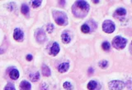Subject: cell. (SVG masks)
I'll list each match as a JSON object with an SVG mask.
<instances>
[{
    "mask_svg": "<svg viewBox=\"0 0 132 90\" xmlns=\"http://www.w3.org/2000/svg\"><path fill=\"white\" fill-rule=\"evenodd\" d=\"M110 43H108V42H104L102 43V48H103V50H105V51H108L110 49Z\"/></svg>",
    "mask_w": 132,
    "mask_h": 90,
    "instance_id": "cell-20",
    "label": "cell"
},
{
    "mask_svg": "<svg viewBox=\"0 0 132 90\" xmlns=\"http://www.w3.org/2000/svg\"><path fill=\"white\" fill-rule=\"evenodd\" d=\"M50 51H51L50 53L52 54L53 56H56L57 54L59 53V46L58 44V43H53Z\"/></svg>",
    "mask_w": 132,
    "mask_h": 90,
    "instance_id": "cell-9",
    "label": "cell"
},
{
    "mask_svg": "<svg viewBox=\"0 0 132 90\" xmlns=\"http://www.w3.org/2000/svg\"><path fill=\"white\" fill-rule=\"evenodd\" d=\"M116 13L117 15H120V16H124V15L126 14V10L124 8H118L116 11Z\"/></svg>",
    "mask_w": 132,
    "mask_h": 90,
    "instance_id": "cell-18",
    "label": "cell"
},
{
    "mask_svg": "<svg viewBox=\"0 0 132 90\" xmlns=\"http://www.w3.org/2000/svg\"><path fill=\"white\" fill-rule=\"evenodd\" d=\"M95 3H97V2H99V1H94Z\"/></svg>",
    "mask_w": 132,
    "mask_h": 90,
    "instance_id": "cell-27",
    "label": "cell"
},
{
    "mask_svg": "<svg viewBox=\"0 0 132 90\" xmlns=\"http://www.w3.org/2000/svg\"><path fill=\"white\" fill-rule=\"evenodd\" d=\"M41 4V1H39V0L32 2V7H35V8H36V7H38Z\"/></svg>",
    "mask_w": 132,
    "mask_h": 90,
    "instance_id": "cell-22",
    "label": "cell"
},
{
    "mask_svg": "<svg viewBox=\"0 0 132 90\" xmlns=\"http://www.w3.org/2000/svg\"><path fill=\"white\" fill-rule=\"evenodd\" d=\"M97 86V84L96 81H90L88 84V89L89 90H94Z\"/></svg>",
    "mask_w": 132,
    "mask_h": 90,
    "instance_id": "cell-14",
    "label": "cell"
},
{
    "mask_svg": "<svg viewBox=\"0 0 132 90\" xmlns=\"http://www.w3.org/2000/svg\"><path fill=\"white\" fill-rule=\"evenodd\" d=\"M126 43H127V40L123 37H121V36H116L112 41L113 46L117 49H122V48H125Z\"/></svg>",
    "mask_w": 132,
    "mask_h": 90,
    "instance_id": "cell-2",
    "label": "cell"
},
{
    "mask_svg": "<svg viewBox=\"0 0 132 90\" xmlns=\"http://www.w3.org/2000/svg\"><path fill=\"white\" fill-rule=\"evenodd\" d=\"M42 74L44 76H46V77L50 75V70L47 66L45 65L42 66Z\"/></svg>",
    "mask_w": 132,
    "mask_h": 90,
    "instance_id": "cell-12",
    "label": "cell"
},
{
    "mask_svg": "<svg viewBox=\"0 0 132 90\" xmlns=\"http://www.w3.org/2000/svg\"><path fill=\"white\" fill-rule=\"evenodd\" d=\"M107 64H108V62H107V61H100L98 65H99V66H100L101 68L105 69L107 66Z\"/></svg>",
    "mask_w": 132,
    "mask_h": 90,
    "instance_id": "cell-21",
    "label": "cell"
},
{
    "mask_svg": "<svg viewBox=\"0 0 132 90\" xmlns=\"http://www.w3.org/2000/svg\"><path fill=\"white\" fill-rule=\"evenodd\" d=\"M5 90H15V89L13 86L11 85V84H8V85H7L5 87Z\"/></svg>",
    "mask_w": 132,
    "mask_h": 90,
    "instance_id": "cell-24",
    "label": "cell"
},
{
    "mask_svg": "<svg viewBox=\"0 0 132 90\" xmlns=\"http://www.w3.org/2000/svg\"><path fill=\"white\" fill-rule=\"evenodd\" d=\"M21 11H22V12L24 15H27V14H28V12H29V7H28L27 5L22 4V8H21Z\"/></svg>",
    "mask_w": 132,
    "mask_h": 90,
    "instance_id": "cell-16",
    "label": "cell"
},
{
    "mask_svg": "<svg viewBox=\"0 0 132 90\" xmlns=\"http://www.w3.org/2000/svg\"><path fill=\"white\" fill-rule=\"evenodd\" d=\"M9 75L12 79H17L19 77V72L17 69H13V70L11 71V72H10Z\"/></svg>",
    "mask_w": 132,
    "mask_h": 90,
    "instance_id": "cell-11",
    "label": "cell"
},
{
    "mask_svg": "<svg viewBox=\"0 0 132 90\" xmlns=\"http://www.w3.org/2000/svg\"><path fill=\"white\" fill-rule=\"evenodd\" d=\"M61 38H62V41H63V43H69L70 42V37H69V35L68 34H66V33H64L63 35H61Z\"/></svg>",
    "mask_w": 132,
    "mask_h": 90,
    "instance_id": "cell-13",
    "label": "cell"
},
{
    "mask_svg": "<svg viewBox=\"0 0 132 90\" xmlns=\"http://www.w3.org/2000/svg\"><path fill=\"white\" fill-rule=\"evenodd\" d=\"M39 79H40V74H39V72H37V73H35L33 74H30V79L33 82L37 81Z\"/></svg>",
    "mask_w": 132,
    "mask_h": 90,
    "instance_id": "cell-15",
    "label": "cell"
},
{
    "mask_svg": "<svg viewBox=\"0 0 132 90\" xmlns=\"http://www.w3.org/2000/svg\"><path fill=\"white\" fill-rule=\"evenodd\" d=\"M75 8H80L81 10L84 12L85 14H87L88 11L89 10V6H88V3L87 2L85 1H77L75 2V4H74V7Z\"/></svg>",
    "mask_w": 132,
    "mask_h": 90,
    "instance_id": "cell-5",
    "label": "cell"
},
{
    "mask_svg": "<svg viewBox=\"0 0 132 90\" xmlns=\"http://www.w3.org/2000/svg\"><path fill=\"white\" fill-rule=\"evenodd\" d=\"M63 86L66 90H71L73 89V86H72V84L69 83V82H64Z\"/></svg>",
    "mask_w": 132,
    "mask_h": 90,
    "instance_id": "cell-19",
    "label": "cell"
},
{
    "mask_svg": "<svg viewBox=\"0 0 132 90\" xmlns=\"http://www.w3.org/2000/svg\"><path fill=\"white\" fill-rule=\"evenodd\" d=\"M53 17H55V22L59 25H64L67 23V16L63 12L55 11L53 13Z\"/></svg>",
    "mask_w": 132,
    "mask_h": 90,
    "instance_id": "cell-1",
    "label": "cell"
},
{
    "mask_svg": "<svg viewBox=\"0 0 132 90\" xmlns=\"http://www.w3.org/2000/svg\"><path fill=\"white\" fill-rule=\"evenodd\" d=\"M69 63L64 62V63H62V64H60V65H59L58 70H59V72H61V73H64V72H66L67 71L69 70Z\"/></svg>",
    "mask_w": 132,
    "mask_h": 90,
    "instance_id": "cell-10",
    "label": "cell"
},
{
    "mask_svg": "<svg viewBox=\"0 0 132 90\" xmlns=\"http://www.w3.org/2000/svg\"><path fill=\"white\" fill-rule=\"evenodd\" d=\"M81 30L83 31V33H84V34H88V33L90 31V28L88 26V25H87V24L83 25L81 27Z\"/></svg>",
    "mask_w": 132,
    "mask_h": 90,
    "instance_id": "cell-17",
    "label": "cell"
},
{
    "mask_svg": "<svg viewBox=\"0 0 132 90\" xmlns=\"http://www.w3.org/2000/svg\"><path fill=\"white\" fill-rule=\"evenodd\" d=\"M36 38H37V42L44 43L46 39V35L45 31L43 30H37V33H36Z\"/></svg>",
    "mask_w": 132,
    "mask_h": 90,
    "instance_id": "cell-6",
    "label": "cell"
},
{
    "mask_svg": "<svg viewBox=\"0 0 132 90\" xmlns=\"http://www.w3.org/2000/svg\"><path fill=\"white\" fill-rule=\"evenodd\" d=\"M46 30H47V31L49 33H51L54 30V25L52 24H49L47 26H46Z\"/></svg>",
    "mask_w": 132,
    "mask_h": 90,
    "instance_id": "cell-23",
    "label": "cell"
},
{
    "mask_svg": "<svg viewBox=\"0 0 132 90\" xmlns=\"http://www.w3.org/2000/svg\"><path fill=\"white\" fill-rule=\"evenodd\" d=\"M102 29L106 33L111 34V33H112L115 30V24H114L112 20H106V21L103 22Z\"/></svg>",
    "mask_w": 132,
    "mask_h": 90,
    "instance_id": "cell-4",
    "label": "cell"
},
{
    "mask_svg": "<svg viewBox=\"0 0 132 90\" xmlns=\"http://www.w3.org/2000/svg\"><path fill=\"white\" fill-rule=\"evenodd\" d=\"M27 61H32V55H27Z\"/></svg>",
    "mask_w": 132,
    "mask_h": 90,
    "instance_id": "cell-25",
    "label": "cell"
},
{
    "mask_svg": "<svg viewBox=\"0 0 132 90\" xmlns=\"http://www.w3.org/2000/svg\"><path fill=\"white\" fill-rule=\"evenodd\" d=\"M31 84L29 82H27V80H23L21 82L20 84V89L21 90H31Z\"/></svg>",
    "mask_w": 132,
    "mask_h": 90,
    "instance_id": "cell-8",
    "label": "cell"
},
{
    "mask_svg": "<svg viewBox=\"0 0 132 90\" xmlns=\"http://www.w3.org/2000/svg\"><path fill=\"white\" fill-rule=\"evenodd\" d=\"M92 72V73H93V69H92V68H89V71H88V73L89 74H91Z\"/></svg>",
    "mask_w": 132,
    "mask_h": 90,
    "instance_id": "cell-26",
    "label": "cell"
},
{
    "mask_svg": "<svg viewBox=\"0 0 132 90\" xmlns=\"http://www.w3.org/2000/svg\"><path fill=\"white\" fill-rule=\"evenodd\" d=\"M23 36H24V35H23V32L22 31V30L18 29V28L15 29L14 32H13V38H14L15 40L18 41V42L22 41Z\"/></svg>",
    "mask_w": 132,
    "mask_h": 90,
    "instance_id": "cell-7",
    "label": "cell"
},
{
    "mask_svg": "<svg viewBox=\"0 0 132 90\" xmlns=\"http://www.w3.org/2000/svg\"><path fill=\"white\" fill-rule=\"evenodd\" d=\"M108 86L111 90H122L125 88V84L122 81L112 80L109 83Z\"/></svg>",
    "mask_w": 132,
    "mask_h": 90,
    "instance_id": "cell-3",
    "label": "cell"
}]
</instances>
